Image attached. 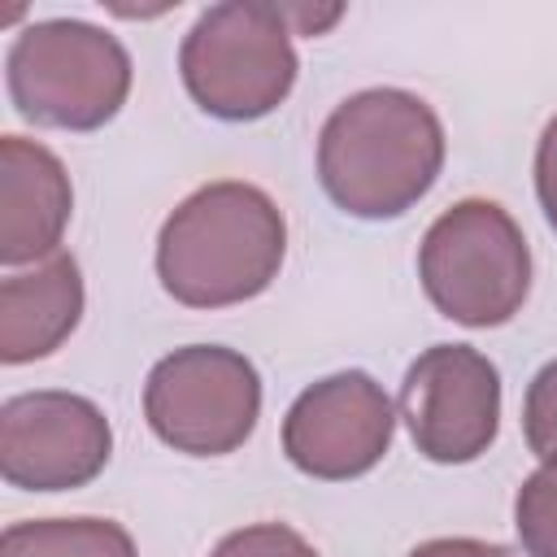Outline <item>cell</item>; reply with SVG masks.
<instances>
[{"mask_svg":"<svg viewBox=\"0 0 557 557\" xmlns=\"http://www.w3.org/2000/svg\"><path fill=\"white\" fill-rule=\"evenodd\" d=\"M444 165L435 109L400 87H370L335 104L318 135V178L352 218H400Z\"/></svg>","mask_w":557,"mask_h":557,"instance_id":"cell-1","label":"cell"},{"mask_svg":"<svg viewBox=\"0 0 557 557\" xmlns=\"http://www.w3.org/2000/svg\"><path fill=\"white\" fill-rule=\"evenodd\" d=\"M287 252L278 205L252 183L191 191L157 235L161 287L191 309H222L261 296Z\"/></svg>","mask_w":557,"mask_h":557,"instance_id":"cell-2","label":"cell"},{"mask_svg":"<svg viewBox=\"0 0 557 557\" xmlns=\"http://www.w3.org/2000/svg\"><path fill=\"white\" fill-rule=\"evenodd\" d=\"M283 4H213L183 39L178 70L191 100L222 122L278 109L296 83V48Z\"/></svg>","mask_w":557,"mask_h":557,"instance_id":"cell-3","label":"cell"},{"mask_svg":"<svg viewBox=\"0 0 557 557\" xmlns=\"http://www.w3.org/2000/svg\"><path fill=\"white\" fill-rule=\"evenodd\" d=\"M418 274L444 318L461 326H500L531 292V248L496 200H461L431 222Z\"/></svg>","mask_w":557,"mask_h":557,"instance_id":"cell-4","label":"cell"},{"mask_svg":"<svg viewBox=\"0 0 557 557\" xmlns=\"http://www.w3.org/2000/svg\"><path fill=\"white\" fill-rule=\"evenodd\" d=\"M9 96L22 117L61 131L104 126L131 91L126 48L74 17H52L26 26L9 48Z\"/></svg>","mask_w":557,"mask_h":557,"instance_id":"cell-5","label":"cell"},{"mask_svg":"<svg viewBox=\"0 0 557 557\" xmlns=\"http://www.w3.org/2000/svg\"><path fill=\"white\" fill-rule=\"evenodd\" d=\"M144 413L157 440L191 457L235 453L261 413L257 366L222 344H191L161 357L144 387Z\"/></svg>","mask_w":557,"mask_h":557,"instance_id":"cell-6","label":"cell"},{"mask_svg":"<svg viewBox=\"0 0 557 557\" xmlns=\"http://www.w3.org/2000/svg\"><path fill=\"white\" fill-rule=\"evenodd\" d=\"M400 413L418 444L440 466H461L487 453L500 422V374L470 344L426 348L400 387Z\"/></svg>","mask_w":557,"mask_h":557,"instance_id":"cell-7","label":"cell"},{"mask_svg":"<svg viewBox=\"0 0 557 557\" xmlns=\"http://www.w3.org/2000/svg\"><path fill=\"white\" fill-rule=\"evenodd\" d=\"M113 453L104 413L74 392H22L0 409V474L26 492L91 483Z\"/></svg>","mask_w":557,"mask_h":557,"instance_id":"cell-8","label":"cell"},{"mask_svg":"<svg viewBox=\"0 0 557 557\" xmlns=\"http://www.w3.org/2000/svg\"><path fill=\"white\" fill-rule=\"evenodd\" d=\"M392 400L361 374L344 370L305 387L283 418V453L309 479H357L374 470L392 444Z\"/></svg>","mask_w":557,"mask_h":557,"instance_id":"cell-9","label":"cell"},{"mask_svg":"<svg viewBox=\"0 0 557 557\" xmlns=\"http://www.w3.org/2000/svg\"><path fill=\"white\" fill-rule=\"evenodd\" d=\"M65 165L22 135L0 139V261L22 265L52 257L70 222Z\"/></svg>","mask_w":557,"mask_h":557,"instance_id":"cell-10","label":"cell"},{"mask_svg":"<svg viewBox=\"0 0 557 557\" xmlns=\"http://www.w3.org/2000/svg\"><path fill=\"white\" fill-rule=\"evenodd\" d=\"M83 313V278L70 252H52L30 274L0 283V361L22 366L65 344Z\"/></svg>","mask_w":557,"mask_h":557,"instance_id":"cell-11","label":"cell"},{"mask_svg":"<svg viewBox=\"0 0 557 557\" xmlns=\"http://www.w3.org/2000/svg\"><path fill=\"white\" fill-rule=\"evenodd\" d=\"M0 557H135V544L109 518H35L4 531Z\"/></svg>","mask_w":557,"mask_h":557,"instance_id":"cell-12","label":"cell"},{"mask_svg":"<svg viewBox=\"0 0 557 557\" xmlns=\"http://www.w3.org/2000/svg\"><path fill=\"white\" fill-rule=\"evenodd\" d=\"M513 527L531 557H557V457H548L518 487Z\"/></svg>","mask_w":557,"mask_h":557,"instance_id":"cell-13","label":"cell"},{"mask_svg":"<svg viewBox=\"0 0 557 557\" xmlns=\"http://www.w3.org/2000/svg\"><path fill=\"white\" fill-rule=\"evenodd\" d=\"M209 557H318V553L292 527H283V522H257V527H244V531L222 535Z\"/></svg>","mask_w":557,"mask_h":557,"instance_id":"cell-14","label":"cell"},{"mask_svg":"<svg viewBox=\"0 0 557 557\" xmlns=\"http://www.w3.org/2000/svg\"><path fill=\"white\" fill-rule=\"evenodd\" d=\"M522 431H527L531 453H540L544 461L557 457V361H548L531 379L527 400H522Z\"/></svg>","mask_w":557,"mask_h":557,"instance_id":"cell-15","label":"cell"},{"mask_svg":"<svg viewBox=\"0 0 557 557\" xmlns=\"http://www.w3.org/2000/svg\"><path fill=\"white\" fill-rule=\"evenodd\" d=\"M535 191H540L548 226L557 231V117L544 126L540 148H535Z\"/></svg>","mask_w":557,"mask_h":557,"instance_id":"cell-16","label":"cell"},{"mask_svg":"<svg viewBox=\"0 0 557 557\" xmlns=\"http://www.w3.org/2000/svg\"><path fill=\"white\" fill-rule=\"evenodd\" d=\"M409 557H518V553L487 540H426Z\"/></svg>","mask_w":557,"mask_h":557,"instance_id":"cell-17","label":"cell"},{"mask_svg":"<svg viewBox=\"0 0 557 557\" xmlns=\"http://www.w3.org/2000/svg\"><path fill=\"white\" fill-rule=\"evenodd\" d=\"M283 13H287V22H292V30L296 35H318L322 26H331V22H339V4H331V9H309V4H283Z\"/></svg>","mask_w":557,"mask_h":557,"instance_id":"cell-18","label":"cell"}]
</instances>
